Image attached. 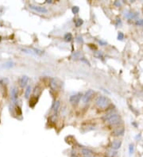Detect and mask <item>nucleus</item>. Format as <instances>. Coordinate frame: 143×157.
I'll list each match as a JSON object with an SVG mask.
<instances>
[{"mask_svg": "<svg viewBox=\"0 0 143 157\" xmlns=\"http://www.w3.org/2000/svg\"><path fill=\"white\" fill-rule=\"evenodd\" d=\"M94 94H95V92H94V91H92V90H88L87 91H86L85 94L83 95V98H82L83 102L85 104L87 103V102H89L91 101V99H92L93 96H94Z\"/></svg>", "mask_w": 143, "mask_h": 157, "instance_id": "nucleus-3", "label": "nucleus"}, {"mask_svg": "<svg viewBox=\"0 0 143 157\" xmlns=\"http://www.w3.org/2000/svg\"><path fill=\"white\" fill-rule=\"evenodd\" d=\"M115 6H119L121 5V3H120V2L119 1H116V2H114V3Z\"/></svg>", "mask_w": 143, "mask_h": 157, "instance_id": "nucleus-33", "label": "nucleus"}, {"mask_svg": "<svg viewBox=\"0 0 143 157\" xmlns=\"http://www.w3.org/2000/svg\"><path fill=\"white\" fill-rule=\"evenodd\" d=\"M116 154H117L116 151H114L113 150L108 151L106 153V157H114L116 156Z\"/></svg>", "mask_w": 143, "mask_h": 157, "instance_id": "nucleus-18", "label": "nucleus"}, {"mask_svg": "<svg viewBox=\"0 0 143 157\" xmlns=\"http://www.w3.org/2000/svg\"><path fill=\"white\" fill-rule=\"evenodd\" d=\"M28 81H29V77L27 76H22L19 80V86L22 87V88H24V87L27 85Z\"/></svg>", "mask_w": 143, "mask_h": 157, "instance_id": "nucleus-7", "label": "nucleus"}, {"mask_svg": "<svg viewBox=\"0 0 143 157\" xmlns=\"http://www.w3.org/2000/svg\"><path fill=\"white\" fill-rule=\"evenodd\" d=\"M110 103H111L110 99L107 97L104 96V95H100V96H99L95 99V105L99 108H102V109H105V108L108 107Z\"/></svg>", "mask_w": 143, "mask_h": 157, "instance_id": "nucleus-2", "label": "nucleus"}, {"mask_svg": "<svg viewBox=\"0 0 143 157\" xmlns=\"http://www.w3.org/2000/svg\"><path fill=\"white\" fill-rule=\"evenodd\" d=\"M37 101H38V98L37 97H35V96L32 97L30 100V106L32 107V108L34 107L35 105L37 103Z\"/></svg>", "mask_w": 143, "mask_h": 157, "instance_id": "nucleus-14", "label": "nucleus"}, {"mask_svg": "<svg viewBox=\"0 0 143 157\" xmlns=\"http://www.w3.org/2000/svg\"><path fill=\"white\" fill-rule=\"evenodd\" d=\"M136 25H139V26H142L143 25V18L142 19H139L136 21Z\"/></svg>", "mask_w": 143, "mask_h": 157, "instance_id": "nucleus-26", "label": "nucleus"}, {"mask_svg": "<svg viewBox=\"0 0 143 157\" xmlns=\"http://www.w3.org/2000/svg\"><path fill=\"white\" fill-rule=\"evenodd\" d=\"M80 60H81V61H83V62L86 63V64H88V65H90V63H89V61H88L87 60H86V59H85L84 57H81V58H80Z\"/></svg>", "mask_w": 143, "mask_h": 157, "instance_id": "nucleus-30", "label": "nucleus"}, {"mask_svg": "<svg viewBox=\"0 0 143 157\" xmlns=\"http://www.w3.org/2000/svg\"><path fill=\"white\" fill-rule=\"evenodd\" d=\"M83 23H84V21H83L81 18H77L76 21H75V25H76V27L81 26V25H83Z\"/></svg>", "mask_w": 143, "mask_h": 157, "instance_id": "nucleus-19", "label": "nucleus"}, {"mask_svg": "<svg viewBox=\"0 0 143 157\" xmlns=\"http://www.w3.org/2000/svg\"><path fill=\"white\" fill-rule=\"evenodd\" d=\"M29 7H30L31 10H33V11L39 12V13H41V14H45V13L48 12L47 8L45 7V6H36V5H33V4H30V5H29Z\"/></svg>", "mask_w": 143, "mask_h": 157, "instance_id": "nucleus-4", "label": "nucleus"}, {"mask_svg": "<svg viewBox=\"0 0 143 157\" xmlns=\"http://www.w3.org/2000/svg\"><path fill=\"white\" fill-rule=\"evenodd\" d=\"M41 91H42V90H41V87L39 86H36L34 90H33V94H34L35 97H37V96L38 97L39 95L41 94Z\"/></svg>", "mask_w": 143, "mask_h": 157, "instance_id": "nucleus-15", "label": "nucleus"}, {"mask_svg": "<svg viewBox=\"0 0 143 157\" xmlns=\"http://www.w3.org/2000/svg\"><path fill=\"white\" fill-rule=\"evenodd\" d=\"M46 2H47V3H51V2H52V1H51V0H48V1Z\"/></svg>", "mask_w": 143, "mask_h": 157, "instance_id": "nucleus-34", "label": "nucleus"}, {"mask_svg": "<svg viewBox=\"0 0 143 157\" xmlns=\"http://www.w3.org/2000/svg\"><path fill=\"white\" fill-rule=\"evenodd\" d=\"M31 86H27L26 89L25 91V99H28L29 97L30 96V93H31Z\"/></svg>", "mask_w": 143, "mask_h": 157, "instance_id": "nucleus-17", "label": "nucleus"}, {"mask_svg": "<svg viewBox=\"0 0 143 157\" xmlns=\"http://www.w3.org/2000/svg\"><path fill=\"white\" fill-rule=\"evenodd\" d=\"M20 49H21V51H22V52H25V53H28V54H31V55H33V52L31 50L28 49V48H21Z\"/></svg>", "mask_w": 143, "mask_h": 157, "instance_id": "nucleus-22", "label": "nucleus"}, {"mask_svg": "<svg viewBox=\"0 0 143 157\" xmlns=\"http://www.w3.org/2000/svg\"><path fill=\"white\" fill-rule=\"evenodd\" d=\"M103 119H104V121L106 123H108V124L111 125H118L121 122L120 116L118 114H115V113H113V112L108 113V114L104 115Z\"/></svg>", "mask_w": 143, "mask_h": 157, "instance_id": "nucleus-1", "label": "nucleus"}, {"mask_svg": "<svg viewBox=\"0 0 143 157\" xmlns=\"http://www.w3.org/2000/svg\"><path fill=\"white\" fill-rule=\"evenodd\" d=\"M123 133H124V128L123 127L116 128L113 131V135L115 136H122V135H123Z\"/></svg>", "mask_w": 143, "mask_h": 157, "instance_id": "nucleus-12", "label": "nucleus"}, {"mask_svg": "<svg viewBox=\"0 0 143 157\" xmlns=\"http://www.w3.org/2000/svg\"><path fill=\"white\" fill-rule=\"evenodd\" d=\"M64 39L65 41L67 42H68V41H71L72 39V33H67L64 34Z\"/></svg>", "mask_w": 143, "mask_h": 157, "instance_id": "nucleus-16", "label": "nucleus"}, {"mask_svg": "<svg viewBox=\"0 0 143 157\" xmlns=\"http://www.w3.org/2000/svg\"><path fill=\"white\" fill-rule=\"evenodd\" d=\"M95 56H96V57H98L99 59H100V58H102V57H103V54H102V52H98L97 53L95 54Z\"/></svg>", "mask_w": 143, "mask_h": 157, "instance_id": "nucleus-31", "label": "nucleus"}, {"mask_svg": "<svg viewBox=\"0 0 143 157\" xmlns=\"http://www.w3.org/2000/svg\"><path fill=\"white\" fill-rule=\"evenodd\" d=\"M76 41L79 43H84V39H83V37L81 36H78L76 37Z\"/></svg>", "mask_w": 143, "mask_h": 157, "instance_id": "nucleus-27", "label": "nucleus"}, {"mask_svg": "<svg viewBox=\"0 0 143 157\" xmlns=\"http://www.w3.org/2000/svg\"><path fill=\"white\" fill-rule=\"evenodd\" d=\"M72 57H73V59H76H76L81 58V53H80V52H76L73 54Z\"/></svg>", "mask_w": 143, "mask_h": 157, "instance_id": "nucleus-23", "label": "nucleus"}, {"mask_svg": "<svg viewBox=\"0 0 143 157\" xmlns=\"http://www.w3.org/2000/svg\"><path fill=\"white\" fill-rule=\"evenodd\" d=\"M134 151V145H133V144H131L130 146H129V154H130V156L133 155Z\"/></svg>", "mask_w": 143, "mask_h": 157, "instance_id": "nucleus-21", "label": "nucleus"}, {"mask_svg": "<svg viewBox=\"0 0 143 157\" xmlns=\"http://www.w3.org/2000/svg\"><path fill=\"white\" fill-rule=\"evenodd\" d=\"M123 39H124V34H123V33L119 32V33H118V40L123 41Z\"/></svg>", "mask_w": 143, "mask_h": 157, "instance_id": "nucleus-25", "label": "nucleus"}, {"mask_svg": "<svg viewBox=\"0 0 143 157\" xmlns=\"http://www.w3.org/2000/svg\"><path fill=\"white\" fill-rule=\"evenodd\" d=\"M33 50L35 51V52L37 53V55H42L43 54V51L39 50V49H37V48H33Z\"/></svg>", "mask_w": 143, "mask_h": 157, "instance_id": "nucleus-28", "label": "nucleus"}, {"mask_svg": "<svg viewBox=\"0 0 143 157\" xmlns=\"http://www.w3.org/2000/svg\"><path fill=\"white\" fill-rule=\"evenodd\" d=\"M61 107V101H56L53 103V106H52V109L54 111V115L56 116L57 114H58V111H59V109Z\"/></svg>", "mask_w": 143, "mask_h": 157, "instance_id": "nucleus-11", "label": "nucleus"}, {"mask_svg": "<svg viewBox=\"0 0 143 157\" xmlns=\"http://www.w3.org/2000/svg\"><path fill=\"white\" fill-rule=\"evenodd\" d=\"M138 13L137 12H133V11H127L124 16L128 19H135L138 17Z\"/></svg>", "mask_w": 143, "mask_h": 157, "instance_id": "nucleus-8", "label": "nucleus"}, {"mask_svg": "<svg viewBox=\"0 0 143 157\" xmlns=\"http://www.w3.org/2000/svg\"><path fill=\"white\" fill-rule=\"evenodd\" d=\"M13 66H14V63H13L12 61H8V62L5 63L2 67L5 68H12Z\"/></svg>", "mask_w": 143, "mask_h": 157, "instance_id": "nucleus-20", "label": "nucleus"}, {"mask_svg": "<svg viewBox=\"0 0 143 157\" xmlns=\"http://www.w3.org/2000/svg\"><path fill=\"white\" fill-rule=\"evenodd\" d=\"M99 44L101 45H106V41H99Z\"/></svg>", "mask_w": 143, "mask_h": 157, "instance_id": "nucleus-32", "label": "nucleus"}, {"mask_svg": "<svg viewBox=\"0 0 143 157\" xmlns=\"http://www.w3.org/2000/svg\"><path fill=\"white\" fill-rule=\"evenodd\" d=\"M82 94L80 93H77L76 94L71 95V97L69 98V102L72 105H77L80 102V99H81Z\"/></svg>", "mask_w": 143, "mask_h": 157, "instance_id": "nucleus-5", "label": "nucleus"}, {"mask_svg": "<svg viewBox=\"0 0 143 157\" xmlns=\"http://www.w3.org/2000/svg\"><path fill=\"white\" fill-rule=\"evenodd\" d=\"M11 100L14 102H16V100L18 99V90L16 87H13L11 89Z\"/></svg>", "mask_w": 143, "mask_h": 157, "instance_id": "nucleus-13", "label": "nucleus"}, {"mask_svg": "<svg viewBox=\"0 0 143 157\" xmlns=\"http://www.w3.org/2000/svg\"><path fill=\"white\" fill-rule=\"evenodd\" d=\"M122 146V140H114L111 143V148L112 150H118Z\"/></svg>", "mask_w": 143, "mask_h": 157, "instance_id": "nucleus-10", "label": "nucleus"}, {"mask_svg": "<svg viewBox=\"0 0 143 157\" xmlns=\"http://www.w3.org/2000/svg\"><path fill=\"white\" fill-rule=\"evenodd\" d=\"M84 157H92V156H84Z\"/></svg>", "mask_w": 143, "mask_h": 157, "instance_id": "nucleus-35", "label": "nucleus"}, {"mask_svg": "<svg viewBox=\"0 0 143 157\" xmlns=\"http://www.w3.org/2000/svg\"><path fill=\"white\" fill-rule=\"evenodd\" d=\"M115 24H116V25H121V24H122V21H121V19H120V18H118V17H117L116 20H115Z\"/></svg>", "mask_w": 143, "mask_h": 157, "instance_id": "nucleus-29", "label": "nucleus"}, {"mask_svg": "<svg viewBox=\"0 0 143 157\" xmlns=\"http://www.w3.org/2000/svg\"><path fill=\"white\" fill-rule=\"evenodd\" d=\"M80 152H81L82 155H84V156H92L93 154H94V151H93L92 149L87 148H82Z\"/></svg>", "mask_w": 143, "mask_h": 157, "instance_id": "nucleus-9", "label": "nucleus"}, {"mask_svg": "<svg viewBox=\"0 0 143 157\" xmlns=\"http://www.w3.org/2000/svg\"><path fill=\"white\" fill-rule=\"evenodd\" d=\"M79 11H80V8L78 6H73L72 8V12L74 14H78L79 13Z\"/></svg>", "mask_w": 143, "mask_h": 157, "instance_id": "nucleus-24", "label": "nucleus"}, {"mask_svg": "<svg viewBox=\"0 0 143 157\" xmlns=\"http://www.w3.org/2000/svg\"><path fill=\"white\" fill-rule=\"evenodd\" d=\"M49 87L53 91H57L59 89V83L56 79L52 78L49 79Z\"/></svg>", "mask_w": 143, "mask_h": 157, "instance_id": "nucleus-6", "label": "nucleus"}]
</instances>
